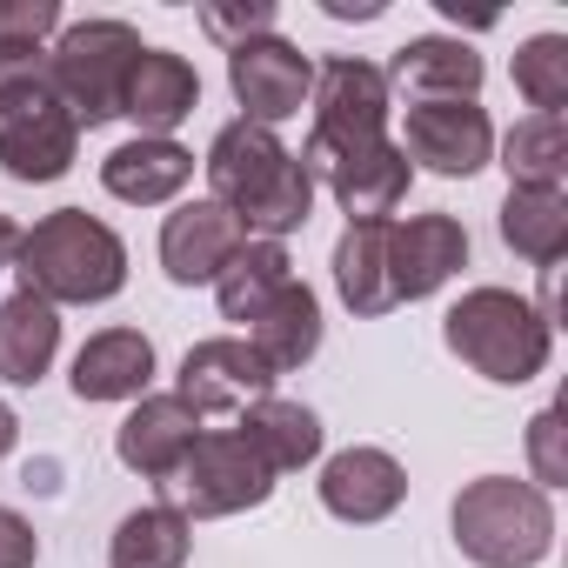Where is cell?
<instances>
[{
    "mask_svg": "<svg viewBox=\"0 0 568 568\" xmlns=\"http://www.w3.org/2000/svg\"><path fill=\"white\" fill-rule=\"evenodd\" d=\"M14 281L48 308H101L128 288V241L88 207H54L21 227Z\"/></svg>",
    "mask_w": 568,
    "mask_h": 568,
    "instance_id": "obj_1",
    "label": "cell"
},
{
    "mask_svg": "<svg viewBox=\"0 0 568 568\" xmlns=\"http://www.w3.org/2000/svg\"><path fill=\"white\" fill-rule=\"evenodd\" d=\"M81 128L48 88V48H0V174L48 187L74 168Z\"/></svg>",
    "mask_w": 568,
    "mask_h": 568,
    "instance_id": "obj_2",
    "label": "cell"
},
{
    "mask_svg": "<svg viewBox=\"0 0 568 568\" xmlns=\"http://www.w3.org/2000/svg\"><path fill=\"white\" fill-rule=\"evenodd\" d=\"M442 342L462 368H475L495 388H521V382L548 375V355H555V328L515 288H468L442 315Z\"/></svg>",
    "mask_w": 568,
    "mask_h": 568,
    "instance_id": "obj_3",
    "label": "cell"
},
{
    "mask_svg": "<svg viewBox=\"0 0 568 568\" xmlns=\"http://www.w3.org/2000/svg\"><path fill=\"white\" fill-rule=\"evenodd\" d=\"M448 528L475 568H541L555 555V495L515 475H475L455 495Z\"/></svg>",
    "mask_w": 568,
    "mask_h": 568,
    "instance_id": "obj_4",
    "label": "cell"
},
{
    "mask_svg": "<svg viewBox=\"0 0 568 568\" xmlns=\"http://www.w3.org/2000/svg\"><path fill=\"white\" fill-rule=\"evenodd\" d=\"M141 34L114 14H94V21H68L48 48V88L61 94V108L74 114V128H108L121 121V94H128V74L141 61Z\"/></svg>",
    "mask_w": 568,
    "mask_h": 568,
    "instance_id": "obj_5",
    "label": "cell"
},
{
    "mask_svg": "<svg viewBox=\"0 0 568 568\" xmlns=\"http://www.w3.org/2000/svg\"><path fill=\"white\" fill-rule=\"evenodd\" d=\"M308 114H315V128H308L302 161H308V174H322L335 154H355V148L388 141L395 88H388V74H382L375 61H362V54H335V61L315 68Z\"/></svg>",
    "mask_w": 568,
    "mask_h": 568,
    "instance_id": "obj_6",
    "label": "cell"
},
{
    "mask_svg": "<svg viewBox=\"0 0 568 568\" xmlns=\"http://www.w3.org/2000/svg\"><path fill=\"white\" fill-rule=\"evenodd\" d=\"M274 495V468L234 435V428H201V442L187 448V462L168 481V508L187 521H221V515H247Z\"/></svg>",
    "mask_w": 568,
    "mask_h": 568,
    "instance_id": "obj_7",
    "label": "cell"
},
{
    "mask_svg": "<svg viewBox=\"0 0 568 568\" xmlns=\"http://www.w3.org/2000/svg\"><path fill=\"white\" fill-rule=\"evenodd\" d=\"M408 168H428L442 181H468L495 161V121L481 101H415L402 114V141Z\"/></svg>",
    "mask_w": 568,
    "mask_h": 568,
    "instance_id": "obj_8",
    "label": "cell"
},
{
    "mask_svg": "<svg viewBox=\"0 0 568 568\" xmlns=\"http://www.w3.org/2000/svg\"><path fill=\"white\" fill-rule=\"evenodd\" d=\"M227 88L241 101V121L254 128H281V121H295L315 94V61L295 48V41H281V34H261L247 48L227 54Z\"/></svg>",
    "mask_w": 568,
    "mask_h": 568,
    "instance_id": "obj_9",
    "label": "cell"
},
{
    "mask_svg": "<svg viewBox=\"0 0 568 568\" xmlns=\"http://www.w3.org/2000/svg\"><path fill=\"white\" fill-rule=\"evenodd\" d=\"M174 395L207 422V415H247L261 395H274V368L247 348V335H207L181 355Z\"/></svg>",
    "mask_w": 568,
    "mask_h": 568,
    "instance_id": "obj_10",
    "label": "cell"
},
{
    "mask_svg": "<svg viewBox=\"0 0 568 568\" xmlns=\"http://www.w3.org/2000/svg\"><path fill=\"white\" fill-rule=\"evenodd\" d=\"M462 267H468V227H462L455 214H408V221H388L395 308H402V302H435Z\"/></svg>",
    "mask_w": 568,
    "mask_h": 568,
    "instance_id": "obj_11",
    "label": "cell"
},
{
    "mask_svg": "<svg viewBox=\"0 0 568 568\" xmlns=\"http://www.w3.org/2000/svg\"><path fill=\"white\" fill-rule=\"evenodd\" d=\"M315 495H322V508H328L335 521H348V528H375V521H388V515L408 501V468H402L388 448L355 442V448L322 455V481H315Z\"/></svg>",
    "mask_w": 568,
    "mask_h": 568,
    "instance_id": "obj_12",
    "label": "cell"
},
{
    "mask_svg": "<svg viewBox=\"0 0 568 568\" xmlns=\"http://www.w3.org/2000/svg\"><path fill=\"white\" fill-rule=\"evenodd\" d=\"M241 241L247 234L221 201H207V194L174 201L168 221H161V274L174 288H214V274L241 254Z\"/></svg>",
    "mask_w": 568,
    "mask_h": 568,
    "instance_id": "obj_13",
    "label": "cell"
},
{
    "mask_svg": "<svg viewBox=\"0 0 568 568\" xmlns=\"http://www.w3.org/2000/svg\"><path fill=\"white\" fill-rule=\"evenodd\" d=\"M201 415L168 388V395H141L134 408H128V422L114 428V455H121V468L128 475H141V481H174V468L187 462V448L201 442Z\"/></svg>",
    "mask_w": 568,
    "mask_h": 568,
    "instance_id": "obj_14",
    "label": "cell"
},
{
    "mask_svg": "<svg viewBox=\"0 0 568 568\" xmlns=\"http://www.w3.org/2000/svg\"><path fill=\"white\" fill-rule=\"evenodd\" d=\"M154 375H161V355H154V342L141 328H101V335L81 342L68 388L88 408H108V402H128L134 408L141 395H154Z\"/></svg>",
    "mask_w": 568,
    "mask_h": 568,
    "instance_id": "obj_15",
    "label": "cell"
},
{
    "mask_svg": "<svg viewBox=\"0 0 568 568\" xmlns=\"http://www.w3.org/2000/svg\"><path fill=\"white\" fill-rule=\"evenodd\" d=\"M201 108V74L187 54L174 48H141L128 94H121V121H134V134L148 141H174V128Z\"/></svg>",
    "mask_w": 568,
    "mask_h": 568,
    "instance_id": "obj_16",
    "label": "cell"
},
{
    "mask_svg": "<svg viewBox=\"0 0 568 568\" xmlns=\"http://www.w3.org/2000/svg\"><path fill=\"white\" fill-rule=\"evenodd\" d=\"M315 181L335 194V207H342L348 221H395V207H402L408 187H415V168H408V154H402L395 141H375V148L335 154Z\"/></svg>",
    "mask_w": 568,
    "mask_h": 568,
    "instance_id": "obj_17",
    "label": "cell"
},
{
    "mask_svg": "<svg viewBox=\"0 0 568 568\" xmlns=\"http://www.w3.org/2000/svg\"><path fill=\"white\" fill-rule=\"evenodd\" d=\"M382 74L408 101H481V81H488L481 54L462 34H415L408 48H395V61Z\"/></svg>",
    "mask_w": 568,
    "mask_h": 568,
    "instance_id": "obj_18",
    "label": "cell"
},
{
    "mask_svg": "<svg viewBox=\"0 0 568 568\" xmlns=\"http://www.w3.org/2000/svg\"><path fill=\"white\" fill-rule=\"evenodd\" d=\"M187 181H194V148H181V141L134 134L101 154V187L128 207H174L187 194Z\"/></svg>",
    "mask_w": 568,
    "mask_h": 568,
    "instance_id": "obj_19",
    "label": "cell"
},
{
    "mask_svg": "<svg viewBox=\"0 0 568 568\" xmlns=\"http://www.w3.org/2000/svg\"><path fill=\"white\" fill-rule=\"evenodd\" d=\"M241 428V442L274 468V481L281 475H302V468H315L322 462V448H328V428H322V415L308 408V402H288V395H261L247 415H234Z\"/></svg>",
    "mask_w": 568,
    "mask_h": 568,
    "instance_id": "obj_20",
    "label": "cell"
},
{
    "mask_svg": "<svg viewBox=\"0 0 568 568\" xmlns=\"http://www.w3.org/2000/svg\"><path fill=\"white\" fill-rule=\"evenodd\" d=\"M247 348L274 368V382L308 368L322 355V295L308 288V281H288V288L247 322Z\"/></svg>",
    "mask_w": 568,
    "mask_h": 568,
    "instance_id": "obj_21",
    "label": "cell"
},
{
    "mask_svg": "<svg viewBox=\"0 0 568 568\" xmlns=\"http://www.w3.org/2000/svg\"><path fill=\"white\" fill-rule=\"evenodd\" d=\"M61 362V308L34 302V295H8L0 302V382L8 388H41Z\"/></svg>",
    "mask_w": 568,
    "mask_h": 568,
    "instance_id": "obj_22",
    "label": "cell"
},
{
    "mask_svg": "<svg viewBox=\"0 0 568 568\" xmlns=\"http://www.w3.org/2000/svg\"><path fill=\"white\" fill-rule=\"evenodd\" d=\"M281 161H288V148H281V134L274 128H254V121H227L214 141H207V154H201V174H207V201H221V207H234V201H247Z\"/></svg>",
    "mask_w": 568,
    "mask_h": 568,
    "instance_id": "obj_23",
    "label": "cell"
},
{
    "mask_svg": "<svg viewBox=\"0 0 568 568\" xmlns=\"http://www.w3.org/2000/svg\"><path fill=\"white\" fill-rule=\"evenodd\" d=\"M335 295L348 315L375 322L395 308V281H388V221H348L335 241Z\"/></svg>",
    "mask_w": 568,
    "mask_h": 568,
    "instance_id": "obj_24",
    "label": "cell"
},
{
    "mask_svg": "<svg viewBox=\"0 0 568 568\" xmlns=\"http://www.w3.org/2000/svg\"><path fill=\"white\" fill-rule=\"evenodd\" d=\"M508 254H521L528 267H561L568 261V187H508L501 214H495Z\"/></svg>",
    "mask_w": 568,
    "mask_h": 568,
    "instance_id": "obj_25",
    "label": "cell"
},
{
    "mask_svg": "<svg viewBox=\"0 0 568 568\" xmlns=\"http://www.w3.org/2000/svg\"><path fill=\"white\" fill-rule=\"evenodd\" d=\"M315 194H322V181L308 174L302 154H288V161H281V168L247 194V201H234L227 214L241 221L247 241H288V234H302V227L315 221Z\"/></svg>",
    "mask_w": 568,
    "mask_h": 568,
    "instance_id": "obj_26",
    "label": "cell"
},
{
    "mask_svg": "<svg viewBox=\"0 0 568 568\" xmlns=\"http://www.w3.org/2000/svg\"><path fill=\"white\" fill-rule=\"evenodd\" d=\"M295 281V261H288V241H241V254L214 274V308L221 322H234L247 335V322Z\"/></svg>",
    "mask_w": 568,
    "mask_h": 568,
    "instance_id": "obj_27",
    "label": "cell"
},
{
    "mask_svg": "<svg viewBox=\"0 0 568 568\" xmlns=\"http://www.w3.org/2000/svg\"><path fill=\"white\" fill-rule=\"evenodd\" d=\"M194 555V521L174 515L168 501L128 508L108 535V568H187Z\"/></svg>",
    "mask_w": 568,
    "mask_h": 568,
    "instance_id": "obj_28",
    "label": "cell"
},
{
    "mask_svg": "<svg viewBox=\"0 0 568 568\" xmlns=\"http://www.w3.org/2000/svg\"><path fill=\"white\" fill-rule=\"evenodd\" d=\"M508 187H568V114H521L495 141Z\"/></svg>",
    "mask_w": 568,
    "mask_h": 568,
    "instance_id": "obj_29",
    "label": "cell"
},
{
    "mask_svg": "<svg viewBox=\"0 0 568 568\" xmlns=\"http://www.w3.org/2000/svg\"><path fill=\"white\" fill-rule=\"evenodd\" d=\"M515 94L535 114H561L568 108V34H528L515 48Z\"/></svg>",
    "mask_w": 568,
    "mask_h": 568,
    "instance_id": "obj_30",
    "label": "cell"
},
{
    "mask_svg": "<svg viewBox=\"0 0 568 568\" xmlns=\"http://www.w3.org/2000/svg\"><path fill=\"white\" fill-rule=\"evenodd\" d=\"M528 481H535L541 495L568 488V408H561V402H548V408L528 422Z\"/></svg>",
    "mask_w": 568,
    "mask_h": 568,
    "instance_id": "obj_31",
    "label": "cell"
},
{
    "mask_svg": "<svg viewBox=\"0 0 568 568\" xmlns=\"http://www.w3.org/2000/svg\"><path fill=\"white\" fill-rule=\"evenodd\" d=\"M274 0H214V8H201V34L207 41H221V54H234V48H247V41H261V34H274Z\"/></svg>",
    "mask_w": 568,
    "mask_h": 568,
    "instance_id": "obj_32",
    "label": "cell"
},
{
    "mask_svg": "<svg viewBox=\"0 0 568 568\" xmlns=\"http://www.w3.org/2000/svg\"><path fill=\"white\" fill-rule=\"evenodd\" d=\"M61 28V0H0V48H54Z\"/></svg>",
    "mask_w": 568,
    "mask_h": 568,
    "instance_id": "obj_33",
    "label": "cell"
},
{
    "mask_svg": "<svg viewBox=\"0 0 568 568\" xmlns=\"http://www.w3.org/2000/svg\"><path fill=\"white\" fill-rule=\"evenodd\" d=\"M41 561V535L21 508H0V568H34Z\"/></svg>",
    "mask_w": 568,
    "mask_h": 568,
    "instance_id": "obj_34",
    "label": "cell"
},
{
    "mask_svg": "<svg viewBox=\"0 0 568 568\" xmlns=\"http://www.w3.org/2000/svg\"><path fill=\"white\" fill-rule=\"evenodd\" d=\"M322 14L328 21H382L388 0H322Z\"/></svg>",
    "mask_w": 568,
    "mask_h": 568,
    "instance_id": "obj_35",
    "label": "cell"
},
{
    "mask_svg": "<svg viewBox=\"0 0 568 568\" xmlns=\"http://www.w3.org/2000/svg\"><path fill=\"white\" fill-rule=\"evenodd\" d=\"M14 448H21V415H14L8 402H0V462H8Z\"/></svg>",
    "mask_w": 568,
    "mask_h": 568,
    "instance_id": "obj_36",
    "label": "cell"
},
{
    "mask_svg": "<svg viewBox=\"0 0 568 568\" xmlns=\"http://www.w3.org/2000/svg\"><path fill=\"white\" fill-rule=\"evenodd\" d=\"M14 247H21V221L0 214V267H14Z\"/></svg>",
    "mask_w": 568,
    "mask_h": 568,
    "instance_id": "obj_37",
    "label": "cell"
}]
</instances>
